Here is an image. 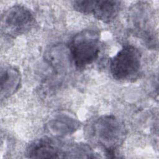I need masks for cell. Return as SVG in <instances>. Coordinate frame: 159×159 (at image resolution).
Returning a JSON list of instances; mask_svg holds the SVG:
<instances>
[{
  "instance_id": "6da1fadb",
  "label": "cell",
  "mask_w": 159,
  "mask_h": 159,
  "mask_svg": "<svg viewBox=\"0 0 159 159\" xmlns=\"http://www.w3.org/2000/svg\"><path fill=\"white\" fill-rule=\"evenodd\" d=\"M124 123L114 116H102L94 120L89 129L91 139L109 157L123 143L126 135Z\"/></svg>"
},
{
  "instance_id": "7a4b0ae2",
  "label": "cell",
  "mask_w": 159,
  "mask_h": 159,
  "mask_svg": "<svg viewBox=\"0 0 159 159\" xmlns=\"http://www.w3.org/2000/svg\"><path fill=\"white\" fill-rule=\"evenodd\" d=\"M109 68L115 80L134 81L139 77L141 72V53L135 46L125 45L111 60Z\"/></svg>"
},
{
  "instance_id": "3957f363",
  "label": "cell",
  "mask_w": 159,
  "mask_h": 159,
  "mask_svg": "<svg viewBox=\"0 0 159 159\" xmlns=\"http://www.w3.org/2000/svg\"><path fill=\"white\" fill-rule=\"evenodd\" d=\"M69 48L75 66L84 68L93 63L100 52V37L94 30H84L71 39Z\"/></svg>"
},
{
  "instance_id": "277c9868",
  "label": "cell",
  "mask_w": 159,
  "mask_h": 159,
  "mask_svg": "<svg viewBox=\"0 0 159 159\" xmlns=\"http://www.w3.org/2000/svg\"><path fill=\"white\" fill-rule=\"evenodd\" d=\"M32 12L22 5H14L4 12L1 16V32L12 38L26 34L35 25Z\"/></svg>"
},
{
  "instance_id": "5b68a950",
  "label": "cell",
  "mask_w": 159,
  "mask_h": 159,
  "mask_svg": "<svg viewBox=\"0 0 159 159\" xmlns=\"http://www.w3.org/2000/svg\"><path fill=\"white\" fill-rule=\"evenodd\" d=\"M120 6L119 1L86 0L85 14H92L98 20L109 23L117 16Z\"/></svg>"
},
{
  "instance_id": "8992f818",
  "label": "cell",
  "mask_w": 159,
  "mask_h": 159,
  "mask_svg": "<svg viewBox=\"0 0 159 159\" xmlns=\"http://www.w3.org/2000/svg\"><path fill=\"white\" fill-rule=\"evenodd\" d=\"M29 158H65V148L50 138H41L33 142L27 149Z\"/></svg>"
},
{
  "instance_id": "52a82bcc",
  "label": "cell",
  "mask_w": 159,
  "mask_h": 159,
  "mask_svg": "<svg viewBox=\"0 0 159 159\" xmlns=\"http://www.w3.org/2000/svg\"><path fill=\"white\" fill-rule=\"evenodd\" d=\"M21 82L19 71L15 67L7 66L1 70V99H7L19 89Z\"/></svg>"
},
{
  "instance_id": "ba28073f",
  "label": "cell",
  "mask_w": 159,
  "mask_h": 159,
  "mask_svg": "<svg viewBox=\"0 0 159 159\" xmlns=\"http://www.w3.org/2000/svg\"><path fill=\"white\" fill-rule=\"evenodd\" d=\"M78 122L71 116L58 115L52 119L48 124V130L54 135H69L78 129Z\"/></svg>"
}]
</instances>
